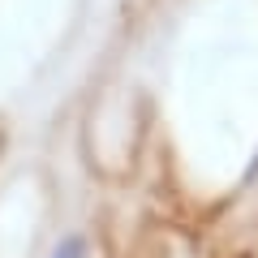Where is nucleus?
<instances>
[{
    "instance_id": "obj_1",
    "label": "nucleus",
    "mask_w": 258,
    "mask_h": 258,
    "mask_svg": "<svg viewBox=\"0 0 258 258\" xmlns=\"http://www.w3.org/2000/svg\"><path fill=\"white\" fill-rule=\"evenodd\" d=\"M47 258H91V241H86V232H64Z\"/></svg>"
},
{
    "instance_id": "obj_2",
    "label": "nucleus",
    "mask_w": 258,
    "mask_h": 258,
    "mask_svg": "<svg viewBox=\"0 0 258 258\" xmlns=\"http://www.w3.org/2000/svg\"><path fill=\"white\" fill-rule=\"evenodd\" d=\"M258 176V151H254V159H249V168H245V181H254Z\"/></svg>"
}]
</instances>
